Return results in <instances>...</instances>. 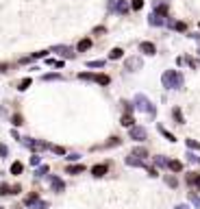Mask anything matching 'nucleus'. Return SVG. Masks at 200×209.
<instances>
[{
	"label": "nucleus",
	"instance_id": "nucleus-37",
	"mask_svg": "<svg viewBox=\"0 0 200 209\" xmlns=\"http://www.w3.org/2000/svg\"><path fill=\"white\" fill-rule=\"evenodd\" d=\"M46 172H48V166H42L39 170H37V176H44Z\"/></svg>",
	"mask_w": 200,
	"mask_h": 209
},
{
	"label": "nucleus",
	"instance_id": "nucleus-1",
	"mask_svg": "<svg viewBox=\"0 0 200 209\" xmlns=\"http://www.w3.org/2000/svg\"><path fill=\"white\" fill-rule=\"evenodd\" d=\"M161 81H163L165 87H172V89H174V87H181V85H183V74L176 72V70H168Z\"/></svg>",
	"mask_w": 200,
	"mask_h": 209
},
{
	"label": "nucleus",
	"instance_id": "nucleus-32",
	"mask_svg": "<svg viewBox=\"0 0 200 209\" xmlns=\"http://www.w3.org/2000/svg\"><path fill=\"white\" fill-rule=\"evenodd\" d=\"M39 161H42V157H39V155H33V157H31V164H33V166H37Z\"/></svg>",
	"mask_w": 200,
	"mask_h": 209
},
{
	"label": "nucleus",
	"instance_id": "nucleus-8",
	"mask_svg": "<svg viewBox=\"0 0 200 209\" xmlns=\"http://www.w3.org/2000/svg\"><path fill=\"white\" fill-rule=\"evenodd\" d=\"M94 81L100 85H109V76L107 74H94Z\"/></svg>",
	"mask_w": 200,
	"mask_h": 209
},
{
	"label": "nucleus",
	"instance_id": "nucleus-5",
	"mask_svg": "<svg viewBox=\"0 0 200 209\" xmlns=\"http://www.w3.org/2000/svg\"><path fill=\"white\" fill-rule=\"evenodd\" d=\"M92 174L94 176H104L107 174V164H98V166L92 168Z\"/></svg>",
	"mask_w": 200,
	"mask_h": 209
},
{
	"label": "nucleus",
	"instance_id": "nucleus-36",
	"mask_svg": "<svg viewBox=\"0 0 200 209\" xmlns=\"http://www.w3.org/2000/svg\"><path fill=\"white\" fill-rule=\"evenodd\" d=\"M44 79H46V81H52V79H57V81H59V79H61V74H46Z\"/></svg>",
	"mask_w": 200,
	"mask_h": 209
},
{
	"label": "nucleus",
	"instance_id": "nucleus-26",
	"mask_svg": "<svg viewBox=\"0 0 200 209\" xmlns=\"http://www.w3.org/2000/svg\"><path fill=\"white\" fill-rule=\"evenodd\" d=\"M104 65V61H89L87 63V68H102Z\"/></svg>",
	"mask_w": 200,
	"mask_h": 209
},
{
	"label": "nucleus",
	"instance_id": "nucleus-9",
	"mask_svg": "<svg viewBox=\"0 0 200 209\" xmlns=\"http://www.w3.org/2000/svg\"><path fill=\"white\" fill-rule=\"evenodd\" d=\"M85 172V166H68V174H81Z\"/></svg>",
	"mask_w": 200,
	"mask_h": 209
},
{
	"label": "nucleus",
	"instance_id": "nucleus-31",
	"mask_svg": "<svg viewBox=\"0 0 200 209\" xmlns=\"http://www.w3.org/2000/svg\"><path fill=\"white\" fill-rule=\"evenodd\" d=\"M159 131H161V133H163V135H165V137H168V139H170V142H174V135H172V133H168V131H165V128H159Z\"/></svg>",
	"mask_w": 200,
	"mask_h": 209
},
{
	"label": "nucleus",
	"instance_id": "nucleus-6",
	"mask_svg": "<svg viewBox=\"0 0 200 209\" xmlns=\"http://www.w3.org/2000/svg\"><path fill=\"white\" fill-rule=\"evenodd\" d=\"M126 164H128V166H144V159H139V157L131 155V157H126Z\"/></svg>",
	"mask_w": 200,
	"mask_h": 209
},
{
	"label": "nucleus",
	"instance_id": "nucleus-13",
	"mask_svg": "<svg viewBox=\"0 0 200 209\" xmlns=\"http://www.w3.org/2000/svg\"><path fill=\"white\" fill-rule=\"evenodd\" d=\"M122 126H128V128H133V118L126 113V116H122Z\"/></svg>",
	"mask_w": 200,
	"mask_h": 209
},
{
	"label": "nucleus",
	"instance_id": "nucleus-16",
	"mask_svg": "<svg viewBox=\"0 0 200 209\" xmlns=\"http://www.w3.org/2000/svg\"><path fill=\"white\" fill-rule=\"evenodd\" d=\"M133 155H135V157H139V159H144V157H146L148 153H146L144 148H135V150H133Z\"/></svg>",
	"mask_w": 200,
	"mask_h": 209
},
{
	"label": "nucleus",
	"instance_id": "nucleus-7",
	"mask_svg": "<svg viewBox=\"0 0 200 209\" xmlns=\"http://www.w3.org/2000/svg\"><path fill=\"white\" fill-rule=\"evenodd\" d=\"M142 52H146V55H154V44H150V42H144L142 46Z\"/></svg>",
	"mask_w": 200,
	"mask_h": 209
},
{
	"label": "nucleus",
	"instance_id": "nucleus-12",
	"mask_svg": "<svg viewBox=\"0 0 200 209\" xmlns=\"http://www.w3.org/2000/svg\"><path fill=\"white\" fill-rule=\"evenodd\" d=\"M150 24H152V26L163 24V18H161V15H157V13H152V15H150Z\"/></svg>",
	"mask_w": 200,
	"mask_h": 209
},
{
	"label": "nucleus",
	"instance_id": "nucleus-23",
	"mask_svg": "<svg viewBox=\"0 0 200 209\" xmlns=\"http://www.w3.org/2000/svg\"><path fill=\"white\" fill-rule=\"evenodd\" d=\"M126 9H128V7H126V2H124V0H120V2H118V11H120V13H126Z\"/></svg>",
	"mask_w": 200,
	"mask_h": 209
},
{
	"label": "nucleus",
	"instance_id": "nucleus-4",
	"mask_svg": "<svg viewBox=\"0 0 200 209\" xmlns=\"http://www.w3.org/2000/svg\"><path fill=\"white\" fill-rule=\"evenodd\" d=\"M50 185H52L54 192H63V190H65V183H63L59 176H52V179H50Z\"/></svg>",
	"mask_w": 200,
	"mask_h": 209
},
{
	"label": "nucleus",
	"instance_id": "nucleus-15",
	"mask_svg": "<svg viewBox=\"0 0 200 209\" xmlns=\"http://www.w3.org/2000/svg\"><path fill=\"white\" fill-rule=\"evenodd\" d=\"M109 57H111V59H120V57H122V48H113Z\"/></svg>",
	"mask_w": 200,
	"mask_h": 209
},
{
	"label": "nucleus",
	"instance_id": "nucleus-35",
	"mask_svg": "<svg viewBox=\"0 0 200 209\" xmlns=\"http://www.w3.org/2000/svg\"><path fill=\"white\" fill-rule=\"evenodd\" d=\"M187 146H189V148H200V144L194 142V139H187Z\"/></svg>",
	"mask_w": 200,
	"mask_h": 209
},
{
	"label": "nucleus",
	"instance_id": "nucleus-29",
	"mask_svg": "<svg viewBox=\"0 0 200 209\" xmlns=\"http://www.w3.org/2000/svg\"><path fill=\"white\" fill-rule=\"evenodd\" d=\"M154 164H157V166H168V161H165L163 157H154Z\"/></svg>",
	"mask_w": 200,
	"mask_h": 209
},
{
	"label": "nucleus",
	"instance_id": "nucleus-19",
	"mask_svg": "<svg viewBox=\"0 0 200 209\" xmlns=\"http://www.w3.org/2000/svg\"><path fill=\"white\" fill-rule=\"evenodd\" d=\"M33 209H48V203L46 201H37V203H33Z\"/></svg>",
	"mask_w": 200,
	"mask_h": 209
},
{
	"label": "nucleus",
	"instance_id": "nucleus-27",
	"mask_svg": "<svg viewBox=\"0 0 200 209\" xmlns=\"http://www.w3.org/2000/svg\"><path fill=\"white\" fill-rule=\"evenodd\" d=\"M142 7H144V0H133V9L135 11H139Z\"/></svg>",
	"mask_w": 200,
	"mask_h": 209
},
{
	"label": "nucleus",
	"instance_id": "nucleus-24",
	"mask_svg": "<svg viewBox=\"0 0 200 209\" xmlns=\"http://www.w3.org/2000/svg\"><path fill=\"white\" fill-rule=\"evenodd\" d=\"M137 65H139L137 59H128V61H126V68H128V70H131V68H137Z\"/></svg>",
	"mask_w": 200,
	"mask_h": 209
},
{
	"label": "nucleus",
	"instance_id": "nucleus-39",
	"mask_svg": "<svg viewBox=\"0 0 200 209\" xmlns=\"http://www.w3.org/2000/svg\"><path fill=\"white\" fill-rule=\"evenodd\" d=\"M104 31H107V29H104V26H98V29H94V33H96V35H102V33H104Z\"/></svg>",
	"mask_w": 200,
	"mask_h": 209
},
{
	"label": "nucleus",
	"instance_id": "nucleus-11",
	"mask_svg": "<svg viewBox=\"0 0 200 209\" xmlns=\"http://www.w3.org/2000/svg\"><path fill=\"white\" fill-rule=\"evenodd\" d=\"M22 170H24V166H22L20 161H15V164L11 166V174H22Z\"/></svg>",
	"mask_w": 200,
	"mask_h": 209
},
{
	"label": "nucleus",
	"instance_id": "nucleus-40",
	"mask_svg": "<svg viewBox=\"0 0 200 209\" xmlns=\"http://www.w3.org/2000/svg\"><path fill=\"white\" fill-rule=\"evenodd\" d=\"M189 198H192V203H194V205H198V207H200V198H198V196H194V194H192Z\"/></svg>",
	"mask_w": 200,
	"mask_h": 209
},
{
	"label": "nucleus",
	"instance_id": "nucleus-17",
	"mask_svg": "<svg viewBox=\"0 0 200 209\" xmlns=\"http://www.w3.org/2000/svg\"><path fill=\"white\" fill-rule=\"evenodd\" d=\"M37 201H39V198H37V194H28L24 203H26V205H33V203H37Z\"/></svg>",
	"mask_w": 200,
	"mask_h": 209
},
{
	"label": "nucleus",
	"instance_id": "nucleus-25",
	"mask_svg": "<svg viewBox=\"0 0 200 209\" xmlns=\"http://www.w3.org/2000/svg\"><path fill=\"white\" fill-rule=\"evenodd\" d=\"M172 113H174V120H176L178 124H183V116H181V111H178V109H174Z\"/></svg>",
	"mask_w": 200,
	"mask_h": 209
},
{
	"label": "nucleus",
	"instance_id": "nucleus-30",
	"mask_svg": "<svg viewBox=\"0 0 200 209\" xmlns=\"http://www.w3.org/2000/svg\"><path fill=\"white\" fill-rule=\"evenodd\" d=\"M28 85H31V79H24V81H22V83H20V89H22V91H24V89H26V87H28Z\"/></svg>",
	"mask_w": 200,
	"mask_h": 209
},
{
	"label": "nucleus",
	"instance_id": "nucleus-41",
	"mask_svg": "<svg viewBox=\"0 0 200 209\" xmlns=\"http://www.w3.org/2000/svg\"><path fill=\"white\" fill-rule=\"evenodd\" d=\"M174 29H176V31H185V24H183V22H178V24H174Z\"/></svg>",
	"mask_w": 200,
	"mask_h": 209
},
{
	"label": "nucleus",
	"instance_id": "nucleus-34",
	"mask_svg": "<svg viewBox=\"0 0 200 209\" xmlns=\"http://www.w3.org/2000/svg\"><path fill=\"white\" fill-rule=\"evenodd\" d=\"M7 153H9V148L4 144H0V157H7Z\"/></svg>",
	"mask_w": 200,
	"mask_h": 209
},
{
	"label": "nucleus",
	"instance_id": "nucleus-20",
	"mask_svg": "<svg viewBox=\"0 0 200 209\" xmlns=\"http://www.w3.org/2000/svg\"><path fill=\"white\" fill-rule=\"evenodd\" d=\"M48 148L52 150V153H57V155H65V148H61V146H50L48 144Z\"/></svg>",
	"mask_w": 200,
	"mask_h": 209
},
{
	"label": "nucleus",
	"instance_id": "nucleus-14",
	"mask_svg": "<svg viewBox=\"0 0 200 209\" xmlns=\"http://www.w3.org/2000/svg\"><path fill=\"white\" fill-rule=\"evenodd\" d=\"M89 46H92V42H89V39H81V42H78V50H81V52H85Z\"/></svg>",
	"mask_w": 200,
	"mask_h": 209
},
{
	"label": "nucleus",
	"instance_id": "nucleus-33",
	"mask_svg": "<svg viewBox=\"0 0 200 209\" xmlns=\"http://www.w3.org/2000/svg\"><path fill=\"white\" fill-rule=\"evenodd\" d=\"M165 181H168V185H170V187H176V179H174V176H168Z\"/></svg>",
	"mask_w": 200,
	"mask_h": 209
},
{
	"label": "nucleus",
	"instance_id": "nucleus-28",
	"mask_svg": "<svg viewBox=\"0 0 200 209\" xmlns=\"http://www.w3.org/2000/svg\"><path fill=\"white\" fill-rule=\"evenodd\" d=\"M46 63H48V65H54V68H61V65H63L61 61H54V59H46Z\"/></svg>",
	"mask_w": 200,
	"mask_h": 209
},
{
	"label": "nucleus",
	"instance_id": "nucleus-18",
	"mask_svg": "<svg viewBox=\"0 0 200 209\" xmlns=\"http://www.w3.org/2000/svg\"><path fill=\"white\" fill-rule=\"evenodd\" d=\"M4 194H11V187L7 183H0V196H4Z\"/></svg>",
	"mask_w": 200,
	"mask_h": 209
},
{
	"label": "nucleus",
	"instance_id": "nucleus-38",
	"mask_svg": "<svg viewBox=\"0 0 200 209\" xmlns=\"http://www.w3.org/2000/svg\"><path fill=\"white\" fill-rule=\"evenodd\" d=\"M13 124L20 126V124H22V118H20V116H13Z\"/></svg>",
	"mask_w": 200,
	"mask_h": 209
},
{
	"label": "nucleus",
	"instance_id": "nucleus-22",
	"mask_svg": "<svg viewBox=\"0 0 200 209\" xmlns=\"http://www.w3.org/2000/svg\"><path fill=\"white\" fill-rule=\"evenodd\" d=\"M54 50H57V52H61V55H65V57H70V55H72V52H70V50H68L65 46H57Z\"/></svg>",
	"mask_w": 200,
	"mask_h": 209
},
{
	"label": "nucleus",
	"instance_id": "nucleus-42",
	"mask_svg": "<svg viewBox=\"0 0 200 209\" xmlns=\"http://www.w3.org/2000/svg\"><path fill=\"white\" fill-rule=\"evenodd\" d=\"M176 209H187V207H185V205H178V207H176Z\"/></svg>",
	"mask_w": 200,
	"mask_h": 209
},
{
	"label": "nucleus",
	"instance_id": "nucleus-10",
	"mask_svg": "<svg viewBox=\"0 0 200 209\" xmlns=\"http://www.w3.org/2000/svg\"><path fill=\"white\" fill-rule=\"evenodd\" d=\"M168 168L174 170V172H181V170H183V164H181V161H168Z\"/></svg>",
	"mask_w": 200,
	"mask_h": 209
},
{
	"label": "nucleus",
	"instance_id": "nucleus-2",
	"mask_svg": "<svg viewBox=\"0 0 200 209\" xmlns=\"http://www.w3.org/2000/svg\"><path fill=\"white\" fill-rule=\"evenodd\" d=\"M135 102H137V109H142V111H146V113H150V116H154V107L148 102L146 96L137 94V96H135Z\"/></svg>",
	"mask_w": 200,
	"mask_h": 209
},
{
	"label": "nucleus",
	"instance_id": "nucleus-21",
	"mask_svg": "<svg viewBox=\"0 0 200 209\" xmlns=\"http://www.w3.org/2000/svg\"><path fill=\"white\" fill-rule=\"evenodd\" d=\"M187 181H189V183H194L196 187H200V176H194V174H189V176H187Z\"/></svg>",
	"mask_w": 200,
	"mask_h": 209
},
{
	"label": "nucleus",
	"instance_id": "nucleus-3",
	"mask_svg": "<svg viewBox=\"0 0 200 209\" xmlns=\"http://www.w3.org/2000/svg\"><path fill=\"white\" fill-rule=\"evenodd\" d=\"M131 137H133V139H146V128L133 126V128H131Z\"/></svg>",
	"mask_w": 200,
	"mask_h": 209
}]
</instances>
